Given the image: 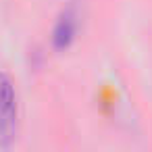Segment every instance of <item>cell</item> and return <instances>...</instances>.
<instances>
[{
	"mask_svg": "<svg viewBox=\"0 0 152 152\" xmlns=\"http://www.w3.org/2000/svg\"><path fill=\"white\" fill-rule=\"evenodd\" d=\"M19 92L15 79L0 71V148H9L19 135Z\"/></svg>",
	"mask_w": 152,
	"mask_h": 152,
	"instance_id": "obj_1",
	"label": "cell"
},
{
	"mask_svg": "<svg viewBox=\"0 0 152 152\" xmlns=\"http://www.w3.org/2000/svg\"><path fill=\"white\" fill-rule=\"evenodd\" d=\"M79 19H81V13H79V7L75 2L67 4L63 9V13L58 15V19L52 27L50 42H52L54 50L63 52V50L73 46V42L77 40V34H79V23H81Z\"/></svg>",
	"mask_w": 152,
	"mask_h": 152,
	"instance_id": "obj_2",
	"label": "cell"
}]
</instances>
